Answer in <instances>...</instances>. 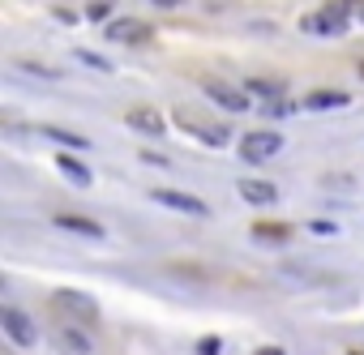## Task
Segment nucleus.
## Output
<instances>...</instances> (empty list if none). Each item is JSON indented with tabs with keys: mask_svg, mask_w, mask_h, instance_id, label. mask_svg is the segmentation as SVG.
<instances>
[{
	"mask_svg": "<svg viewBox=\"0 0 364 355\" xmlns=\"http://www.w3.org/2000/svg\"><path fill=\"white\" fill-rule=\"evenodd\" d=\"M56 342H60V351H65V355H90V338H86L77 325H65Z\"/></svg>",
	"mask_w": 364,
	"mask_h": 355,
	"instance_id": "13",
	"label": "nucleus"
},
{
	"mask_svg": "<svg viewBox=\"0 0 364 355\" xmlns=\"http://www.w3.org/2000/svg\"><path fill=\"white\" fill-rule=\"evenodd\" d=\"M154 5H167V9H176V5H180V0H154Z\"/></svg>",
	"mask_w": 364,
	"mask_h": 355,
	"instance_id": "23",
	"label": "nucleus"
},
{
	"mask_svg": "<svg viewBox=\"0 0 364 355\" xmlns=\"http://www.w3.org/2000/svg\"><path fill=\"white\" fill-rule=\"evenodd\" d=\"M360 77H364V60H360Z\"/></svg>",
	"mask_w": 364,
	"mask_h": 355,
	"instance_id": "26",
	"label": "nucleus"
},
{
	"mask_svg": "<svg viewBox=\"0 0 364 355\" xmlns=\"http://www.w3.org/2000/svg\"><path fill=\"white\" fill-rule=\"evenodd\" d=\"M180 124H189V133H193L198 141H206V146H228V129H223V124H202V120H193V116H180Z\"/></svg>",
	"mask_w": 364,
	"mask_h": 355,
	"instance_id": "10",
	"label": "nucleus"
},
{
	"mask_svg": "<svg viewBox=\"0 0 364 355\" xmlns=\"http://www.w3.org/2000/svg\"><path fill=\"white\" fill-rule=\"evenodd\" d=\"M22 69H26V73H39V77H60V69H48V65H31V60H22Z\"/></svg>",
	"mask_w": 364,
	"mask_h": 355,
	"instance_id": "18",
	"label": "nucleus"
},
{
	"mask_svg": "<svg viewBox=\"0 0 364 355\" xmlns=\"http://www.w3.org/2000/svg\"><path fill=\"white\" fill-rule=\"evenodd\" d=\"M107 39H112V43H146V39H150V26L137 22V18H120V22L107 26Z\"/></svg>",
	"mask_w": 364,
	"mask_h": 355,
	"instance_id": "7",
	"label": "nucleus"
},
{
	"mask_svg": "<svg viewBox=\"0 0 364 355\" xmlns=\"http://www.w3.org/2000/svg\"><path fill=\"white\" fill-rule=\"evenodd\" d=\"M202 355H219V342L210 338V342H202Z\"/></svg>",
	"mask_w": 364,
	"mask_h": 355,
	"instance_id": "21",
	"label": "nucleus"
},
{
	"mask_svg": "<svg viewBox=\"0 0 364 355\" xmlns=\"http://www.w3.org/2000/svg\"><path fill=\"white\" fill-rule=\"evenodd\" d=\"M309 231H317V236H334V223H313Z\"/></svg>",
	"mask_w": 364,
	"mask_h": 355,
	"instance_id": "20",
	"label": "nucleus"
},
{
	"mask_svg": "<svg viewBox=\"0 0 364 355\" xmlns=\"http://www.w3.org/2000/svg\"><path fill=\"white\" fill-rule=\"evenodd\" d=\"M279 150H283V133H274V129H257V133H245L240 137V158L245 163H266Z\"/></svg>",
	"mask_w": 364,
	"mask_h": 355,
	"instance_id": "3",
	"label": "nucleus"
},
{
	"mask_svg": "<svg viewBox=\"0 0 364 355\" xmlns=\"http://www.w3.org/2000/svg\"><path fill=\"white\" fill-rule=\"evenodd\" d=\"M52 308H56L60 317H69V325H73V321L99 325V308H95V300L82 295V291H56V295H52Z\"/></svg>",
	"mask_w": 364,
	"mask_h": 355,
	"instance_id": "2",
	"label": "nucleus"
},
{
	"mask_svg": "<svg viewBox=\"0 0 364 355\" xmlns=\"http://www.w3.org/2000/svg\"><path fill=\"white\" fill-rule=\"evenodd\" d=\"M240 197L253 202V206H274L279 202V189L270 180H240Z\"/></svg>",
	"mask_w": 364,
	"mask_h": 355,
	"instance_id": "9",
	"label": "nucleus"
},
{
	"mask_svg": "<svg viewBox=\"0 0 364 355\" xmlns=\"http://www.w3.org/2000/svg\"><path fill=\"white\" fill-rule=\"evenodd\" d=\"M0 325H5V334H9V342L14 346H35V321L22 312V308H14V304H5L0 308Z\"/></svg>",
	"mask_w": 364,
	"mask_h": 355,
	"instance_id": "4",
	"label": "nucleus"
},
{
	"mask_svg": "<svg viewBox=\"0 0 364 355\" xmlns=\"http://www.w3.org/2000/svg\"><path fill=\"white\" fill-rule=\"evenodd\" d=\"M86 13H90V18H95V22H103V18H107V13H112V5H107V0H95V5H90V9H86Z\"/></svg>",
	"mask_w": 364,
	"mask_h": 355,
	"instance_id": "19",
	"label": "nucleus"
},
{
	"mask_svg": "<svg viewBox=\"0 0 364 355\" xmlns=\"http://www.w3.org/2000/svg\"><path fill=\"white\" fill-rule=\"evenodd\" d=\"M347 355H364V351H360V346H351V351H347Z\"/></svg>",
	"mask_w": 364,
	"mask_h": 355,
	"instance_id": "24",
	"label": "nucleus"
},
{
	"mask_svg": "<svg viewBox=\"0 0 364 355\" xmlns=\"http://www.w3.org/2000/svg\"><path fill=\"white\" fill-rule=\"evenodd\" d=\"M56 227H60V231L90 236V240H99V236H103V223H95V219H82V214H56Z\"/></svg>",
	"mask_w": 364,
	"mask_h": 355,
	"instance_id": "11",
	"label": "nucleus"
},
{
	"mask_svg": "<svg viewBox=\"0 0 364 355\" xmlns=\"http://www.w3.org/2000/svg\"><path fill=\"white\" fill-rule=\"evenodd\" d=\"M355 9H360V0H330L321 13H309L300 26H304L309 35H343Z\"/></svg>",
	"mask_w": 364,
	"mask_h": 355,
	"instance_id": "1",
	"label": "nucleus"
},
{
	"mask_svg": "<svg viewBox=\"0 0 364 355\" xmlns=\"http://www.w3.org/2000/svg\"><path fill=\"white\" fill-rule=\"evenodd\" d=\"M219 107H228V111H245L249 107V94H240L236 86H223V82H215V77H206V86H202Z\"/></svg>",
	"mask_w": 364,
	"mask_h": 355,
	"instance_id": "8",
	"label": "nucleus"
},
{
	"mask_svg": "<svg viewBox=\"0 0 364 355\" xmlns=\"http://www.w3.org/2000/svg\"><path fill=\"white\" fill-rule=\"evenodd\" d=\"M253 236H257V240H266V244H270V240H274V244H283V240H291V227H283V223H257V227H253Z\"/></svg>",
	"mask_w": 364,
	"mask_h": 355,
	"instance_id": "15",
	"label": "nucleus"
},
{
	"mask_svg": "<svg viewBox=\"0 0 364 355\" xmlns=\"http://www.w3.org/2000/svg\"><path fill=\"white\" fill-rule=\"evenodd\" d=\"M154 202H159V206H167V210H180V214H206V202H202V197H193V193L159 189V193H154Z\"/></svg>",
	"mask_w": 364,
	"mask_h": 355,
	"instance_id": "6",
	"label": "nucleus"
},
{
	"mask_svg": "<svg viewBox=\"0 0 364 355\" xmlns=\"http://www.w3.org/2000/svg\"><path fill=\"white\" fill-rule=\"evenodd\" d=\"M129 129H137V133H146V137H163L167 133V120H163V111L159 107H133L129 111Z\"/></svg>",
	"mask_w": 364,
	"mask_h": 355,
	"instance_id": "5",
	"label": "nucleus"
},
{
	"mask_svg": "<svg viewBox=\"0 0 364 355\" xmlns=\"http://www.w3.org/2000/svg\"><path fill=\"white\" fill-rule=\"evenodd\" d=\"M253 355H283V346H262V351H253Z\"/></svg>",
	"mask_w": 364,
	"mask_h": 355,
	"instance_id": "22",
	"label": "nucleus"
},
{
	"mask_svg": "<svg viewBox=\"0 0 364 355\" xmlns=\"http://www.w3.org/2000/svg\"><path fill=\"white\" fill-rule=\"evenodd\" d=\"M43 133H48V137H56V141H69L73 150H86V137H77V133H65V129H52V124H48Z\"/></svg>",
	"mask_w": 364,
	"mask_h": 355,
	"instance_id": "16",
	"label": "nucleus"
},
{
	"mask_svg": "<svg viewBox=\"0 0 364 355\" xmlns=\"http://www.w3.org/2000/svg\"><path fill=\"white\" fill-rule=\"evenodd\" d=\"M360 18H364V0H360Z\"/></svg>",
	"mask_w": 364,
	"mask_h": 355,
	"instance_id": "25",
	"label": "nucleus"
},
{
	"mask_svg": "<svg viewBox=\"0 0 364 355\" xmlns=\"http://www.w3.org/2000/svg\"><path fill=\"white\" fill-rule=\"evenodd\" d=\"M77 60H86V65H90V69H103V73H107V69H112V65H107V60H103V56H95V52H77Z\"/></svg>",
	"mask_w": 364,
	"mask_h": 355,
	"instance_id": "17",
	"label": "nucleus"
},
{
	"mask_svg": "<svg viewBox=\"0 0 364 355\" xmlns=\"http://www.w3.org/2000/svg\"><path fill=\"white\" fill-rule=\"evenodd\" d=\"M351 99L343 94V90H313L309 99H304V107L309 111H334V107H347Z\"/></svg>",
	"mask_w": 364,
	"mask_h": 355,
	"instance_id": "12",
	"label": "nucleus"
},
{
	"mask_svg": "<svg viewBox=\"0 0 364 355\" xmlns=\"http://www.w3.org/2000/svg\"><path fill=\"white\" fill-rule=\"evenodd\" d=\"M56 167H60V175H65L69 185H77V189H90V171H86V167H82L77 158L60 154V158H56Z\"/></svg>",
	"mask_w": 364,
	"mask_h": 355,
	"instance_id": "14",
	"label": "nucleus"
}]
</instances>
